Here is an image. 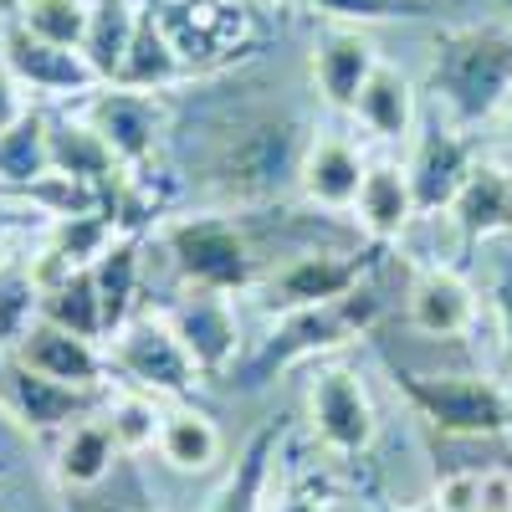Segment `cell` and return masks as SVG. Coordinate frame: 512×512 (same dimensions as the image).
<instances>
[{"mask_svg":"<svg viewBox=\"0 0 512 512\" xmlns=\"http://www.w3.org/2000/svg\"><path fill=\"white\" fill-rule=\"evenodd\" d=\"M308 144L313 139L287 108H272V103L231 108L210 123L205 159H200L205 185L236 205H267L287 185H297Z\"/></svg>","mask_w":512,"mask_h":512,"instance_id":"obj_1","label":"cell"},{"mask_svg":"<svg viewBox=\"0 0 512 512\" xmlns=\"http://www.w3.org/2000/svg\"><path fill=\"white\" fill-rule=\"evenodd\" d=\"M425 88L456 128H477L512 98V26H451L436 36Z\"/></svg>","mask_w":512,"mask_h":512,"instance_id":"obj_2","label":"cell"},{"mask_svg":"<svg viewBox=\"0 0 512 512\" xmlns=\"http://www.w3.org/2000/svg\"><path fill=\"white\" fill-rule=\"evenodd\" d=\"M384 313V297L374 287V272L349 287L344 297H333V303H313V308H292L282 313V323L262 338V349L246 354L236 364V384L241 390H262V384H272L282 369L292 364H303L313 354H333V349H344L354 344V338H364Z\"/></svg>","mask_w":512,"mask_h":512,"instance_id":"obj_3","label":"cell"},{"mask_svg":"<svg viewBox=\"0 0 512 512\" xmlns=\"http://www.w3.org/2000/svg\"><path fill=\"white\" fill-rule=\"evenodd\" d=\"M395 390L415 405L420 420H431L446 436H507L512 431V395L487 374H415L390 364Z\"/></svg>","mask_w":512,"mask_h":512,"instance_id":"obj_4","label":"cell"},{"mask_svg":"<svg viewBox=\"0 0 512 512\" xmlns=\"http://www.w3.org/2000/svg\"><path fill=\"white\" fill-rule=\"evenodd\" d=\"M164 251L175 272L200 287V292H246L262 282V262H256V246L246 236L241 221L231 216H185L164 231Z\"/></svg>","mask_w":512,"mask_h":512,"instance_id":"obj_5","label":"cell"},{"mask_svg":"<svg viewBox=\"0 0 512 512\" xmlns=\"http://www.w3.org/2000/svg\"><path fill=\"white\" fill-rule=\"evenodd\" d=\"M108 364L139 384V390H154V395H190L195 390V359L190 349L180 344V333L169 328V318H128L118 333H113V354Z\"/></svg>","mask_w":512,"mask_h":512,"instance_id":"obj_6","label":"cell"},{"mask_svg":"<svg viewBox=\"0 0 512 512\" xmlns=\"http://www.w3.org/2000/svg\"><path fill=\"white\" fill-rule=\"evenodd\" d=\"M0 400H6L16 410V420L31 425V431L62 436L77 420H93V410L103 405V390H82V384L47 379V374H36L31 364H21L11 354L6 364H0Z\"/></svg>","mask_w":512,"mask_h":512,"instance_id":"obj_7","label":"cell"},{"mask_svg":"<svg viewBox=\"0 0 512 512\" xmlns=\"http://www.w3.org/2000/svg\"><path fill=\"white\" fill-rule=\"evenodd\" d=\"M477 169V149L472 139L461 134L456 123H425L415 134V149H410V190H415V210L420 216H441V210H451V200L461 195L466 175Z\"/></svg>","mask_w":512,"mask_h":512,"instance_id":"obj_8","label":"cell"},{"mask_svg":"<svg viewBox=\"0 0 512 512\" xmlns=\"http://www.w3.org/2000/svg\"><path fill=\"white\" fill-rule=\"evenodd\" d=\"M82 118L103 134V144L118 154L123 169H139V164L154 159V144L164 134L169 113H164L159 93H139V88H118V82H108V88H93Z\"/></svg>","mask_w":512,"mask_h":512,"instance_id":"obj_9","label":"cell"},{"mask_svg":"<svg viewBox=\"0 0 512 512\" xmlns=\"http://www.w3.org/2000/svg\"><path fill=\"white\" fill-rule=\"evenodd\" d=\"M374 251H354V246H338V251H297L292 262L267 282V308H313V303H333L344 297L349 287H359L374 267Z\"/></svg>","mask_w":512,"mask_h":512,"instance_id":"obj_10","label":"cell"},{"mask_svg":"<svg viewBox=\"0 0 512 512\" xmlns=\"http://www.w3.org/2000/svg\"><path fill=\"white\" fill-rule=\"evenodd\" d=\"M308 415H313V436L338 456H364L374 446V431H379L374 400L354 369H323L313 379Z\"/></svg>","mask_w":512,"mask_h":512,"instance_id":"obj_11","label":"cell"},{"mask_svg":"<svg viewBox=\"0 0 512 512\" xmlns=\"http://www.w3.org/2000/svg\"><path fill=\"white\" fill-rule=\"evenodd\" d=\"M0 57H6V67L16 72V82H21V88H31V93L77 98V93H93L98 88V77H93L88 62H82V52L52 47V41L31 36L16 16L0 26Z\"/></svg>","mask_w":512,"mask_h":512,"instance_id":"obj_12","label":"cell"},{"mask_svg":"<svg viewBox=\"0 0 512 512\" xmlns=\"http://www.w3.org/2000/svg\"><path fill=\"white\" fill-rule=\"evenodd\" d=\"M169 328L180 333V344L190 349L200 374L216 379V374L241 364V323H236V313H231V303L221 292H200L195 287L185 303L169 308Z\"/></svg>","mask_w":512,"mask_h":512,"instance_id":"obj_13","label":"cell"},{"mask_svg":"<svg viewBox=\"0 0 512 512\" xmlns=\"http://www.w3.org/2000/svg\"><path fill=\"white\" fill-rule=\"evenodd\" d=\"M374 67H379L374 41L359 26H333V31H323L313 41V88L338 113H354V103H359Z\"/></svg>","mask_w":512,"mask_h":512,"instance_id":"obj_14","label":"cell"},{"mask_svg":"<svg viewBox=\"0 0 512 512\" xmlns=\"http://www.w3.org/2000/svg\"><path fill=\"white\" fill-rule=\"evenodd\" d=\"M364 154L344 134H318L297 169V190H303L318 210H354L359 185H364Z\"/></svg>","mask_w":512,"mask_h":512,"instance_id":"obj_15","label":"cell"},{"mask_svg":"<svg viewBox=\"0 0 512 512\" xmlns=\"http://www.w3.org/2000/svg\"><path fill=\"white\" fill-rule=\"evenodd\" d=\"M16 359L31 364L36 374L62 379V384H82V390H103V354L93 349V338H77L57 323H31L26 338L16 344Z\"/></svg>","mask_w":512,"mask_h":512,"instance_id":"obj_16","label":"cell"},{"mask_svg":"<svg viewBox=\"0 0 512 512\" xmlns=\"http://www.w3.org/2000/svg\"><path fill=\"white\" fill-rule=\"evenodd\" d=\"M405 308H410V328L425 333V338H461L466 328L477 323V297H472V287H466L456 272H446V267L420 272V277L410 282Z\"/></svg>","mask_w":512,"mask_h":512,"instance_id":"obj_17","label":"cell"},{"mask_svg":"<svg viewBox=\"0 0 512 512\" xmlns=\"http://www.w3.org/2000/svg\"><path fill=\"white\" fill-rule=\"evenodd\" d=\"M180 77H190L175 36H169L159 6H144L139 11V26H134V41H128V57H123V72H118V88H139V93H164L175 88Z\"/></svg>","mask_w":512,"mask_h":512,"instance_id":"obj_18","label":"cell"},{"mask_svg":"<svg viewBox=\"0 0 512 512\" xmlns=\"http://www.w3.org/2000/svg\"><path fill=\"white\" fill-rule=\"evenodd\" d=\"M354 216H359V226H364V236H369L374 246H390V241L405 236V226L420 216V210H415L410 175H405L400 164H369V169H364Z\"/></svg>","mask_w":512,"mask_h":512,"instance_id":"obj_19","label":"cell"},{"mask_svg":"<svg viewBox=\"0 0 512 512\" xmlns=\"http://www.w3.org/2000/svg\"><path fill=\"white\" fill-rule=\"evenodd\" d=\"M446 216L456 221V231L466 241H487V236H507L512 231V175L502 164L477 159V169L466 175L461 195L451 200Z\"/></svg>","mask_w":512,"mask_h":512,"instance_id":"obj_20","label":"cell"},{"mask_svg":"<svg viewBox=\"0 0 512 512\" xmlns=\"http://www.w3.org/2000/svg\"><path fill=\"white\" fill-rule=\"evenodd\" d=\"M354 118L364 123V134L384 139V144H400L415 134V82L390 67V62H379L364 82V93L354 103Z\"/></svg>","mask_w":512,"mask_h":512,"instance_id":"obj_21","label":"cell"},{"mask_svg":"<svg viewBox=\"0 0 512 512\" xmlns=\"http://www.w3.org/2000/svg\"><path fill=\"white\" fill-rule=\"evenodd\" d=\"M52 175H67L82 185H113L123 175V164L88 118H52Z\"/></svg>","mask_w":512,"mask_h":512,"instance_id":"obj_22","label":"cell"},{"mask_svg":"<svg viewBox=\"0 0 512 512\" xmlns=\"http://www.w3.org/2000/svg\"><path fill=\"white\" fill-rule=\"evenodd\" d=\"M41 323H57L77 338H108L93 267H72L52 282H41Z\"/></svg>","mask_w":512,"mask_h":512,"instance_id":"obj_23","label":"cell"},{"mask_svg":"<svg viewBox=\"0 0 512 512\" xmlns=\"http://www.w3.org/2000/svg\"><path fill=\"white\" fill-rule=\"evenodd\" d=\"M113 456L123 451L108 431V420H77L72 431H62V446H57V482L67 492H93L113 472Z\"/></svg>","mask_w":512,"mask_h":512,"instance_id":"obj_24","label":"cell"},{"mask_svg":"<svg viewBox=\"0 0 512 512\" xmlns=\"http://www.w3.org/2000/svg\"><path fill=\"white\" fill-rule=\"evenodd\" d=\"M47 175H52V118L26 108L6 134H0V185L26 190Z\"/></svg>","mask_w":512,"mask_h":512,"instance_id":"obj_25","label":"cell"},{"mask_svg":"<svg viewBox=\"0 0 512 512\" xmlns=\"http://www.w3.org/2000/svg\"><path fill=\"white\" fill-rule=\"evenodd\" d=\"M134 26H139L134 0H93V21H88V36H82L77 52H82V62L93 67L98 82H118L128 41H134Z\"/></svg>","mask_w":512,"mask_h":512,"instance_id":"obj_26","label":"cell"},{"mask_svg":"<svg viewBox=\"0 0 512 512\" xmlns=\"http://www.w3.org/2000/svg\"><path fill=\"white\" fill-rule=\"evenodd\" d=\"M277 425H262L251 441H246V451L236 456V466H231V477H226V487L216 492V502H210V512H262V502H267V477H272V461H277Z\"/></svg>","mask_w":512,"mask_h":512,"instance_id":"obj_27","label":"cell"},{"mask_svg":"<svg viewBox=\"0 0 512 512\" xmlns=\"http://www.w3.org/2000/svg\"><path fill=\"white\" fill-rule=\"evenodd\" d=\"M93 282H98V303H103V328L113 338L128 323L134 297H139V241L134 236H118L93 262Z\"/></svg>","mask_w":512,"mask_h":512,"instance_id":"obj_28","label":"cell"},{"mask_svg":"<svg viewBox=\"0 0 512 512\" xmlns=\"http://www.w3.org/2000/svg\"><path fill=\"white\" fill-rule=\"evenodd\" d=\"M159 451L169 466H180V472H205V466H216L221 456V431L216 420L200 415V410H169L164 425H159Z\"/></svg>","mask_w":512,"mask_h":512,"instance_id":"obj_29","label":"cell"},{"mask_svg":"<svg viewBox=\"0 0 512 512\" xmlns=\"http://www.w3.org/2000/svg\"><path fill=\"white\" fill-rule=\"evenodd\" d=\"M16 21L52 41V47H82V36H88V21H93V0H16Z\"/></svg>","mask_w":512,"mask_h":512,"instance_id":"obj_30","label":"cell"},{"mask_svg":"<svg viewBox=\"0 0 512 512\" xmlns=\"http://www.w3.org/2000/svg\"><path fill=\"white\" fill-rule=\"evenodd\" d=\"M36 318H41L36 272L21 267V262H6L0 267V349H16Z\"/></svg>","mask_w":512,"mask_h":512,"instance_id":"obj_31","label":"cell"},{"mask_svg":"<svg viewBox=\"0 0 512 512\" xmlns=\"http://www.w3.org/2000/svg\"><path fill=\"white\" fill-rule=\"evenodd\" d=\"M118 236H123V231H118L108 216H62V221L52 226L47 256H57V262H67V267H93Z\"/></svg>","mask_w":512,"mask_h":512,"instance_id":"obj_32","label":"cell"},{"mask_svg":"<svg viewBox=\"0 0 512 512\" xmlns=\"http://www.w3.org/2000/svg\"><path fill=\"white\" fill-rule=\"evenodd\" d=\"M159 425H164V415L144 395H128V400H113L108 405V431H113V441H118L123 456H134L144 446H159Z\"/></svg>","mask_w":512,"mask_h":512,"instance_id":"obj_33","label":"cell"},{"mask_svg":"<svg viewBox=\"0 0 512 512\" xmlns=\"http://www.w3.org/2000/svg\"><path fill=\"white\" fill-rule=\"evenodd\" d=\"M308 11L354 26V21H415L431 16V0H308Z\"/></svg>","mask_w":512,"mask_h":512,"instance_id":"obj_34","label":"cell"},{"mask_svg":"<svg viewBox=\"0 0 512 512\" xmlns=\"http://www.w3.org/2000/svg\"><path fill=\"white\" fill-rule=\"evenodd\" d=\"M21 93H26V88L16 82V72L6 67V57H0V134H6V128H11V123H16L21 113H26Z\"/></svg>","mask_w":512,"mask_h":512,"instance_id":"obj_35","label":"cell"},{"mask_svg":"<svg viewBox=\"0 0 512 512\" xmlns=\"http://www.w3.org/2000/svg\"><path fill=\"white\" fill-rule=\"evenodd\" d=\"M492 313H497L502 344H507V359H512V277H502V282L492 287Z\"/></svg>","mask_w":512,"mask_h":512,"instance_id":"obj_36","label":"cell"},{"mask_svg":"<svg viewBox=\"0 0 512 512\" xmlns=\"http://www.w3.org/2000/svg\"><path fill=\"white\" fill-rule=\"evenodd\" d=\"M282 512H328V507H323L318 497H308V492H297V497L282 502Z\"/></svg>","mask_w":512,"mask_h":512,"instance_id":"obj_37","label":"cell"},{"mask_svg":"<svg viewBox=\"0 0 512 512\" xmlns=\"http://www.w3.org/2000/svg\"><path fill=\"white\" fill-rule=\"evenodd\" d=\"M497 118H502V154H507V164H512V98L502 103V113H497Z\"/></svg>","mask_w":512,"mask_h":512,"instance_id":"obj_38","label":"cell"},{"mask_svg":"<svg viewBox=\"0 0 512 512\" xmlns=\"http://www.w3.org/2000/svg\"><path fill=\"white\" fill-rule=\"evenodd\" d=\"M395 512H446V502H420V507H395Z\"/></svg>","mask_w":512,"mask_h":512,"instance_id":"obj_39","label":"cell"},{"mask_svg":"<svg viewBox=\"0 0 512 512\" xmlns=\"http://www.w3.org/2000/svg\"><path fill=\"white\" fill-rule=\"evenodd\" d=\"M72 512H93V502H88V497H77V492H72Z\"/></svg>","mask_w":512,"mask_h":512,"instance_id":"obj_40","label":"cell"},{"mask_svg":"<svg viewBox=\"0 0 512 512\" xmlns=\"http://www.w3.org/2000/svg\"><path fill=\"white\" fill-rule=\"evenodd\" d=\"M185 6H236V0H185Z\"/></svg>","mask_w":512,"mask_h":512,"instance_id":"obj_41","label":"cell"},{"mask_svg":"<svg viewBox=\"0 0 512 512\" xmlns=\"http://www.w3.org/2000/svg\"><path fill=\"white\" fill-rule=\"evenodd\" d=\"M93 512H134V507H118V502H103V507H98V502H93Z\"/></svg>","mask_w":512,"mask_h":512,"instance_id":"obj_42","label":"cell"},{"mask_svg":"<svg viewBox=\"0 0 512 512\" xmlns=\"http://www.w3.org/2000/svg\"><path fill=\"white\" fill-rule=\"evenodd\" d=\"M6 226H11V210H6V205H0V236H6Z\"/></svg>","mask_w":512,"mask_h":512,"instance_id":"obj_43","label":"cell"},{"mask_svg":"<svg viewBox=\"0 0 512 512\" xmlns=\"http://www.w3.org/2000/svg\"><path fill=\"white\" fill-rule=\"evenodd\" d=\"M272 6H282V11H292V6H308V0H272Z\"/></svg>","mask_w":512,"mask_h":512,"instance_id":"obj_44","label":"cell"},{"mask_svg":"<svg viewBox=\"0 0 512 512\" xmlns=\"http://www.w3.org/2000/svg\"><path fill=\"white\" fill-rule=\"evenodd\" d=\"M497 6H502V11H507V21H512V0H497Z\"/></svg>","mask_w":512,"mask_h":512,"instance_id":"obj_45","label":"cell"}]
</instances>
